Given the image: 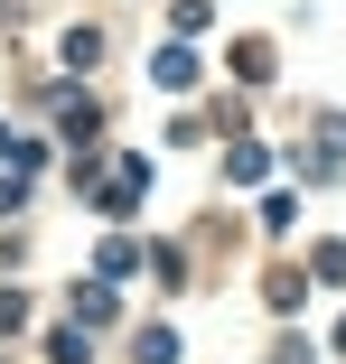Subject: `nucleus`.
Returning <instances> with one entry per match:
<instances>
[{"mask_svg": "<svg viewBox=\"0 0 346 364\" xmlns=\"http://www.w3.org/2000/svg\"><path fill=\"white\" fill-rule=\"evenodd\" d=\"M150 75H159V85H169V94H187V85H196V56H187V47H169V56H159V65H150Z\"/></svg>", "mask_w": 346, "mask_h": 364, "instance_id": "nucleus-1", "label": "nucleus"}, {"mask_svg": "<svg viewBox=\"0 0 346 364\" xmlns=\"http://www.w3.org/2000/svg\"><path fill=\"white\" fill-rule=\"evenodd\" d=\"M47 364H85V336L65 327V336H47Z\"/></svg>", "mask_w": 346, "mask_h": 364, "instance_id": "nucleus-3", "label": "nucleus"}, {"mask_svg": "<svg viewBox=\"0 0 346 364\" xmlns=\"http://www.w3.org/2000/svg\"><path fill=\"white\" fill-rule=\"evenodd\" d=\"M131 355H141V364H178V336H169V327H141V346H131Z\"/></svg>", "mask_w": 346, "mask_h": 364, "instance_id": "nucleus-2", "label": "nucleus"}]
</instances>
